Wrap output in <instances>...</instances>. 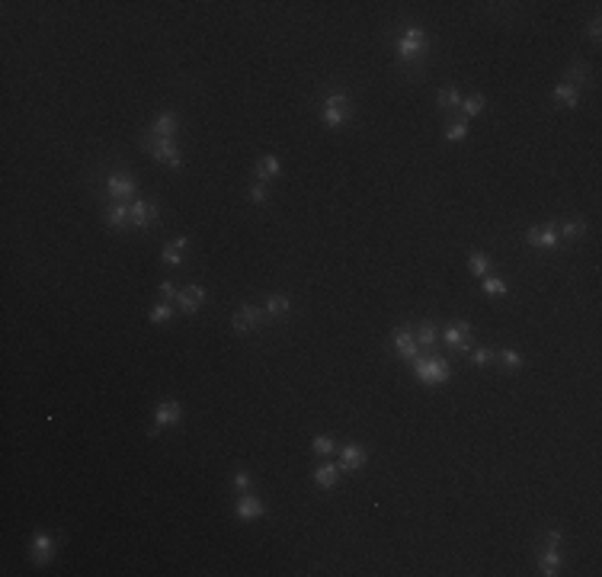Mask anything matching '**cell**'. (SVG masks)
Instances as JSON below:
<instances>
[{
  "instance_id": "6da1fadb",
  "label": "cell",
  "mask_w": 602,
  "mask_h": 577,
  "mask_svg": "<svg viewBox=\"0 0 602 577\" xmlns=\"http://www.w3.org/2000/svg\"><path fill=\"white\" fill-rule=\"evenodd\" d=\"M352 116V96L346 90H327L321 100V122L327 129H340Z\"/></svg>"
},
{
  "instance_id": "7a4b0ae2",
  "label": "cell",
  "mask_w": 602,
  "mask_h": 577,
  "mask_svg": "<svg viewBox=\"0 0 602 577\" xmlns=\"http://www.w3.org/2000/svg\"><path fill=\"white\" fill-rule=\"evenodd\" d=\"M413 375H417L423 385H445L449 382V375H452V366L445 363L442 356L436 353H420L417 359H413Z\"/></svg>"
},
{
  "instance_id": "3957f363",
  "label": "cell",
  "mask_w": 602,
  "mask_h": 577,
  "mask_svg": "<svg viewBox=\"0 0 602 577\" xmlns=\"http://www.w3.org/2000/svg\"><path fill=\"white\" fill-rule=\"evenodd\" d=\"M429 52V39L427 32L420 26H404V36L398 42V55H400V65H410L417 61V67H423V55Z\"/></svg>"
},
{
  "instance_id": "277c9868",
  "label": "cell",
  "mask_w": 602,
  "mask_h": 577,
  "mask_svg": "<svg viewBox=\"0 0 602 577\" xmlns=\"http://www.w3.org/2000/svg\"><path fill=\"white\" fill-rule=\"evenodd\" d=\"M100 193H96V199H112V202H125L129 196H135V189H138V180L131 177V174H122V170H112L109 177L100 183Z\"/></svg>"
},
{
  "instance_id": "5b68a950",
  "label": "cell",
  "mask_w": 602,
  "mask_h": 577,
  "mask_svg": "<svg viewBox=\"0 0 602 577\" xmlns=\"http://www.w3.org/2000/svg\"><path fill=\"white\" fill-rule=\"evenodd\" d=\"M141 148L151 151V158L158 160V164H164V167H173V170L183 167V154H180V148L173 145V138H158V135H144V138H141Z\"/></svg>"
},
{
  "instance_id": "8992f818",
  "label": "cell",
  "mask_w": 602,
  "mask_h": 577,
  "mask_svg": "<svg viewBox=\"0 0 602 577\" xmlns=\"http://www.w3.org/2000/svg\"><path fill=\"white\" fill-rule=\"evenodd\" d=\"M439 340L445 344L449 353H458V356H468L474 350V344H471L474 334H471V324H468V321H455V324H449Z\"/></svg>"
},
{
  "instance_id": "52a82bcc",
  "label": "cell",
  "mask_w": 602,
  "mask_h": 577,
  "mask_svg": "<svg viewBox=\"0 0 602 577\" xmlns=\"http://www.w3.org/2000/svg\"><path fill=\"white\" fill-rule=\"evenodd\" d=\"M129 224L135 231H144V228H158L160 224V205L154 199H135L129 212Z\"/></svg>"
},
{
  "instance_id": "ba28073f",
  "label": "cell",
  "mask_w": 602,
  "mask_h": 577,
  "mask_svg": "<svg viewBox=\"0 0 602 577\" xmlns=\"http://www.w3.org/2000/svg\"><path fill=\"white\" fill-rule=\"evenodd\" d=\"M266 321H269V315L263 311V308H257V305H241L231 315V327L237 331V334H250V331L263 327Z\"/></svg>"
},
{
  "instance_id": "9c48e42d",
  "label": "cell",
  "mask_w": 602,
  "mask_h": 577,
  "mask_svg": "<svg viewBox=\"0 0 602 577\" xmlns=\"http://www.w3.org/2000/svg\"><path fill=\"white\" fill-rule=\"evenodd\" d=\"M391 344H394V353L400 356V359H407V363H413L423 350H420V344H417V337H413V327H398L394 334H391Z\"/></svg>"
},
{
  "instance_id": "30bf717a",
  "label": "cell",
  "mask_w": 602,
  "mask_h": 577,
  "mask_svg": "<svg viewBox=\"0 0 602 577\" xmlns=\"http://www.w3.org/2000/svg\"><path fill=\"white\" fill-rule=\"evenodd\" d=\"M535 565L541 574H557L561 571V565H564V558H561V545H541L538 542V549H535Z\"/></svg>"
},
{
  "instance_id": "8fae6325",
  "label": "cell",
  "mask_w": 602,
  "mask_h": 577,
  "mask_svg": "<svg viewBox=\"0 0 602 577\" xmlns=\"http://www.w3.org/2000/svg\"><path fill=\"white\" fill-rule=\"evenodd\" d=\"M528 247H541V251H557L561 247V238H557L555 224H541V228H528L526 231Z\"/></svg>"
},
{
  "instance_id": "7c38bea8",
  "label": "cell",
  "mask_w": 602,
  "mask_h": 577,
  "mask_svg": "<svg viewBox=\"0 0 602 577\" xmlns=\"http://www.w3.org/2000/svg\"><path fill=\"white\" fill-rule=\"evenodd\" d=\"M365 449L359 446V443H350V446L340 452V472H346V475H356V472H362L365 468Z\"/></svg>"
},
{
  "instance_id": "4fadbf2b",
  "label": "cell",
  "mask_w": 602,
  "mask_h": 577,
  "mask_svg": "<svg viewBox=\"0 0 602 577\" xmlns=\"http://www.w3.org/2000/svg\"><path fill=\"white\" fill-rule=\"evenodd\" d=\"M234 513H237V520H259L263 513H266V507H263V501H259L257 494H241L237 497V503H234Z\"/></svg>"
},
{
  "instance_id": "5bb4252c",
  "label": "cell",
  "mask_w": 602,
  "mask_h": 577,
  "mask_svg": "<svg viewBox=\"0 0 602 577\" xmlns=\"http://www.w3.org/2000/svg\"><path fill=\"white\" fill-rule=\"evenodd\" d=\"M202 302H205L202 286H186V288H180V295H176V305H180L183 315H195V311L202 308Z\"/></svg>"
},
{
  "instance_id": "9a60e30c",
  "label": "cell",
  "mask_w": 602,
  "mask_h": 577,
  "mask_svg": "<svg viewBox=\"0 0 602 577\" xmlns=\"http://www.w3.org/2000/svg\"><path fill=\"white\" fill-rule=\"evenodd\" d=\"M564 84H570V87H590V84H593V71H590V65H586L583 58H577V61H570V65H567Z\"/></svg>"
},
{
  "instance_id": "2e32d148",
  "label": "cell",
  "mask_w": 602,
  "mask_h": 577,
  "mask_svg": "<svg viewBox=\"0 0 602 577\" xmlns=\"http://www.w3.org/2000/svg\"><path fill=\"white\" fill-rule=\"evenodd\" d=\"M129 212H131V202H112L103 209V222L109 224V228H131L129 224Z\"/></svg>"
},
{
  "instance_id": "e0dca14e",
  "label": "cell",
  "mask_w": 602,
  "mask_h": 577,
  "mask_svg": "<svg viewBox=\"0 0 602 577\" xmlns=\"http://www.w3.org/2000/svg\"><path fill=\"white\" fill-rule=\"evenodd\" d=\"M52 555H55V539H52L48 532H36V536H32V561H36V565H48Z\"/></svg>"
},
{
  "instance_id": "ac0fdd59",
  "label": "cell",
  "mask_w": 602,
  "mask_h": 577,
  "mask_svg": "<svg viewBox=\"0 0 602 577\" xmlns=\"http://www.w3.org/2000/svg\"><path fill=\"white\" fill-rule=\"evenodd\" d=\"M180 417H183V408H180L176 401H160L158 410H154V423H158V427H176Z\"/></svg>"
},
{
  "instance_id": "d6986e66",
  "label": "cell",
  "mask_w": 602,
  "mask_h": 577,
  "mask_svg": "<svg viewBox=\"0 0 602 577\" xmlns=\"http://www.w3.org/2000/svg\"><path fill=\"white\" fill-rule=\"evenodd\" d=\"M176 129H180V119H176V112H160L158 119L151 122L148 135H158V138H170Z\"/></svg>"
},
{
  "instance_id": "ffe728a7",
  "label": "cell",
  "mask_w": 602,
  "mask_h": 577,
  "mask_svg": "<svg viewBox=\"0 0 602 577\" xmlns=\"http://www.w3.org/2000/svg\"><path fill=\"white\" fill-rule=\"evenodd\" d=\"M314 484L317 487H324V491H334L336 481H340V465H330V462H324V465L314 468Z\"/></svg>"
},
{
  "instance_id": "44dd1931",
  "label": "cell",
  "mask_w": 602,
  "mask_h": 577,
  "mask_svg": "<svg viewBox=\"0 0 602 577\" xmlns=\"http://www.w3.org/2000/svg\"><path fill=\"white\" fill-rule=\"evenodd\" d=\"M263 311L269 315V321H286V317L292 315V302H288L286 295H269Z\"/></svg>"
},
{
  "instance_id": "7402d4cb",
  "label": "cell",
  "mask_w": 602,
  "mask_h": 577,
  "mask_svg": "<svg viewBox=\"0 0 602 577\" xmlns=\"http://www.w3.org/2000/svg\"><path fill=\"white\" fill-rule=\"evenodd\" d=\"M279 174H282V164H279L276 154H263L257 160V183H266V180L279 177Z\"/></svg>"
},
{
  "instance_id": "603a6c76",
  "label": "cell",
  "mask_w": 602,
  "mask_h": 577,
  "mask_svg": "<svg viewBox=\"0 0 602 577\" xmlns=\"http://www.w3.org/2000/svg\"><path fill=\"white\" fill-rule=\"evenodd\" d=\"M413 337H417L420 350H429V353H433V346L439 344V331H436V327L429 324V321H423V324L413 327Z\"/></svg>"
},
{
  "instance_id": "cb8c5ba5",
  "label": "cell",
  "mask_w": 602,
  "mask_h": 577,
  "mask_svg": "<svg viewBox=\"0 0 602 577\" xmlns=\"http://www.w3.org/2000/svg\"><path fill=\"white\" fill-rule=\"evenodd\" d=\"M555 103H561V106H567V109H577V103H580V90H577V87H570V84H564V81H561V84L555 87Z\"/></svg>"
},
{
  "instance_id": "d4e9b609",
  "label": "cell",
  "mask_w": 602,
  "mask_h": 577,
  "mask_svg": "<svg viewBox=\"0 0 602 577\" xmlns=\"http://www.w3.org/2000/svg\"><path fill=\"white\" fill-rule=\"evenodd\" d=\"M436 106H439L442 112L458 109V106H462V94H458V87H442V90H439V96H436Z\"/></svg>"
},
{
  "instance_id": "484cf974",
  "label": "cell",
  "mask_w": 602,
  "mask_h": 577,
  "mask_svg": "<svg viewBox=\"0 0 602 577\" xmlns=\"http://www.w3.org/2000/svg\"><path fill=\"white\" fill-rule=\"evenodd\" d=\"M586 234V222H567L564 228H561V234H557V238H561V244H574V241H580V238H583Z\"/></svg>"
},
{
  "instance_id": "4316f807",
  "label": "cell",
  "mask_w": 602,
  "mask_h": 577,
  "mask_svg": "<svg viewBox=\"0 0 602 577\" xmlns=\"http://www.w3.org/2000/svg\"><path fill=\"white\" fill-rule=\"evenodd\" d=\"M484 288V295H491V298H500L510 292V286H506V280H500V276H487V280L481 282Z\"/></svg>"
},
{
  "instance_id": "83f0119b",
  "label": "cell",
  "mask_w": 602,
  "mask_h": 577,
  "mask_svg": "<svg viewBox=\"0 0 602 577\" xmlns=\"http://www.w3.org/2000/svg\"><path fill=\"white\" fill-rule=\"evenodd\" d=\"M468 270H471L474 276H487V270H491V257H487V253H477V251H474L471 257H468Z\"/></svg>"
},
{
  "instance_id": "f1b7e54d",
  "label": "cell",
  "mask_w": 602,
  "mask_h": 577,
  "mask_svg": "<svg viewBox=\"0 0 602 577\" xmlns=\"http://www.w3.org/2000/svg\"><path fill=\"white\" fill-rule=\"evenodd\" d=\"M170 317H173V305H170V302H160V305L151 308L148 321H151V324H167Z\"/></svg>"
},
{
  "instance_id": "f546056e",
  "label": "cell",
  "mask_w": 602,
  "mask_h": 577,
  "mask_svg": "<svg viewBox=\"0 0 602 577\" xmlns=\"http://www.w3.org/2000/svg\"><path fill=\"white\" fill-rule=\"evenodd\" d=\"M500 369L503 373H519V369H522V356H519L516 350H503L500 353Z\"/></svg>"
},
{
  "instance_id": "4dcf8cb0",
  "label": "cell",
  "mask_w": 602,
  "mask_h": 577,
  "mask_svg": "<svg viewBox=\"0 0 602 577\" xmlns=\"http://www.w3.org/2000/svg\"><path fill=\"white\" fill-rule=\"evenodd\" d=\"M445 138H449V141H464V138H468V125H464L462 119H458V122L449 119V122H445Z\"/></svg>"
},
{
  "instance_id": "1f68e13d",
  "label": "cell",
  "mask_w": 602,
  "mask_h": 577,
  "mask_svg": "<svg viewBox=\"0 0 602 577\" xmlns=\"http://www.w3.org/2000/svg\"><path fill=\"white\" fill-rule=\"evenodd\" d=\"M484 106H487V100H484V96H468V100H462V106H458V109H462L464 116H481Z\"/></svg>"
},
{
  "instance_id": "d6a6232c",
  "label": "cell",
  "mask_w": 602,
  "mask_h": 577,
  "mask_svg": "<svg viewBox=\"0 0 602 577\" xmlns=\"http://www.w3.org/2000/svg\"><path fill=\"white\" fill-rule=\"evenodd\" d=\"M311 449H314L317 456H330V452H334V437H327V433H321V437H314L311 439Z\"/></svg>"
},
{
  "instance_id": "836d02e7",
  "label": "cell",
  "mask_w": 602,
  "mask_h": 577,
  "mask_svg": "<svg viewBox=\"0 0 602 577\" xmlns=\"http://www.w3.org/2000/svg\"><path fill=\"white\" fill-rule=\"evenodd\" d=\"M247 196H250V202L253 205H263L269 199V189H266V183H253L250 189H247Z\"/></svg>"
},
{
  "instance_id": "e575fe53",
  "label": "cell",
  "mask_w": 602,
  "mask_h": 577,
  "mask_svg": "<svg viewBox=\"0 0 602 577\" xmlns=\"http://www.w3.org/2000/svg\"><path fill=\"white\" fill-rule=\"evenodd\" d=\"M493 350L491 346H481V350H471V359H474V366H491L493 363Z\"/></svg>"
},
{
  "instance_id": "d590c367",
  "label": "cell",
  "mask_w": 602,
  "mask_h": 577,
  "mask_svg": "<svg viewBox=\"0 0 602 577\" xmlns=\"http://www.w3.org/2000/svg\"><path fill=\"white\" fill-rule=\"evenodd\" d=\"M158 292H160V302H170V305H173V302H176V295H180V288H176L170 280H164V282H160V286H158Z\"/></svg>"
},
{
  "instance_id": "8d00e7d4",
  "label": "cell",
  "mask_w": 602,
  "mask_h": 577,
  "mask_svg": "<svg viewBox=\"0 0 602 577\" xmlns=\"http://www.w3.org/2000/svg\"><path fill=\"white\" fill-rule=\"evenodd\" d=\"M164 263H167V266H183V257H180V247H176V244L164 247Z\"/></svg>"
},
{
  "instance_id": "74e56055",
  "label": "cell",
  "mask_w": 602,
  "mask_h": 577,
  "mask_svg": "<svg viewBox=\"0 0 602 577\" xmlns=\"http://www.w3.org/2000/svg\"><path fill=\"white\" fill-rule=\"evenodd\" d=\"M250 487H253V475H247V472H237V475H234V491L247 494Z\"/></svg>"
},
{
  "instance_id": "f35d334b",
  "label": "cell",
  "mask_w": 602,
  "mask_h": 577,
  "mask_svg": "<svg viewBox=\"0 0 602 577\" xmlns=\"http://www.w3.org/2000/svg\"><path fill=\"white\" fill-rule=\"evenodd\" d=\"M599 36H602V23H599V17H593L590 23H586V39L599 42Z\"/></svg>"
}]
</instances>
